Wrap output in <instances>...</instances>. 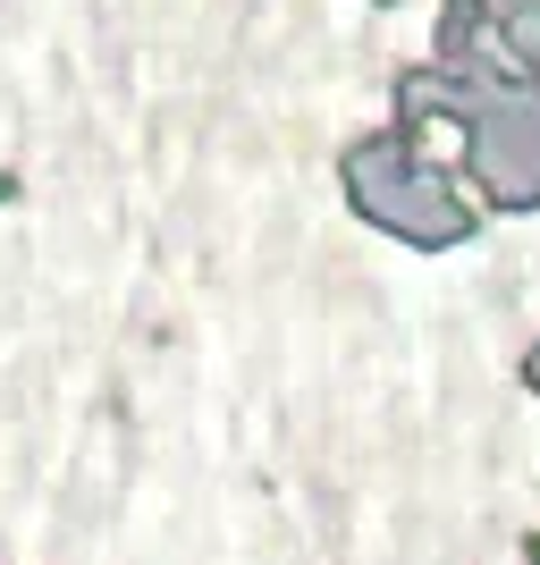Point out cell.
Segmentation results:
<instances>
[{"label": "cell", "instance_id": "cell-3", "mask_svg": "<svg viewBox=\"0 0 540 565\" xmlns=\"http://www.w3.org/2000/svg\"><path fill=\"white\" fill-rule=\"evenodd\" d=\"M498 76L540 85V0H498Z\"/></svg>", "mask_w": 540, "mask_h": 565}, {"label": "cell", "instance_id": "cell-4", "mask_svg": "<svg viewBox=\"0 0 540 565\" xmlns=\"http://www.w3.org/2000/svg\"><path fill=\"white\" fill-rule=\"evenodd\" d=\"M523 388H532V397H540V338H532V347H523Z\"/></svg>", "mask_w": 540, "mask_h": 565}, {"label": "cell", "instance_id": "cell-5", "mask_svg": "<svg viewBox=\"0 0 540 565\" xmlns=\"http://www.w3.org/2000/svg\"><path fill=\"white\" fill-rule=\"evenodd\" d=\"M523 565H540V532H523Z\"/></svg>", "mask_w": 540, "mask_h": 565}, {"label": "cell", "instance_id": "cell-2", "mask_svg": "<svg viewBox=\"0 0 540 565\" xmlns=\"http://www.w3.org/2000/svg\"><path fill=\"white\" fill-rule=\"evenodd\" d=\"M465 186L490 212H540V85H481L465 110Z\"/></svg>", "mask_w": 540, "mask_h": 565}, {"label": "cell", "instance_id": "cell-6", "mask_svg": "<svg viewBox=\"0 0 540 565\" xmlns=\"http://www.w3.org/2000/svg\"><path fill=\"white\" fill-rule=\"evenodd\" d=\"M389 9H398V0H389Z\"/></svg>", "mask_w": 540, "mask_h": 565}, {"label": "cell", "instance_id": "cell-1", "mask_svg": "<svg viewBox=\"0 0 540 565\" xmlns=\"http://www.w3.org/2000/svg\"><path fill=\"white\" fill-rule=\"evenodd\" d=\"M338 186H347L354 220L389 228L398 245H414V254H447V245H465V236L481 228L473 194L456 186L440 161H423L405 127H372V136H354L347 152H338Z\"/></svg>", "mask_w": 540, "mask_h": 565}]
</instances>
